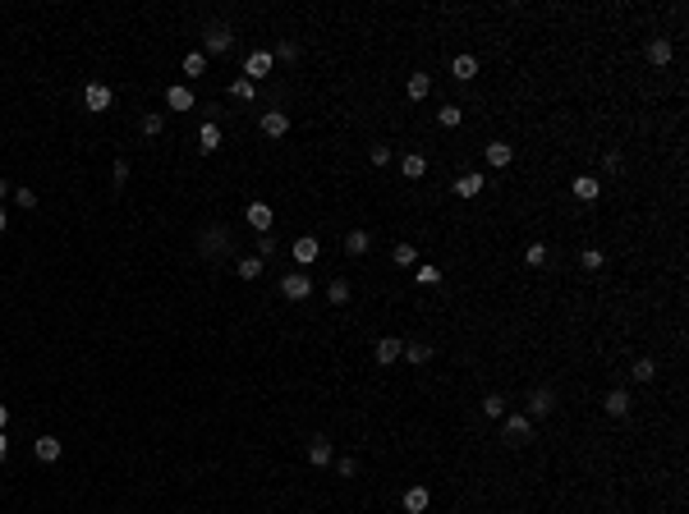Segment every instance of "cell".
<instances>
[{
	"label": "cell",
	"mask_w": 689,
	"mask_h": 514,
	"mask_svg": "<svg viewBox=\"0 0 689 514\" xmlns=\"http://www.w3.org/2000/svg\"><path fill=\"white\" fill-rule=\"evenodd\" d=\"M221 248H230V230L225 225H207L202 239H198V252H202V257H216Z\"/></svg>",
	"instance_id": "1"
},
{
	"label": "cell",
	"mask_w": 689,
	"mask_h": 514,
	"mask_svg": "<svg viewBox=\"0 0 689 514\" xmlns=\"http://www.w3.org/2000/svg\"><path fill=\"white\" fill-rule=\"evenodd\" d=\"M202 46H207L212 55L230 51V46H235V33H230V23H207V33H202Z\"/></svg>",
	"instance_id": "2"
},
{
	"label": "cell",
	"mask_w": 689,
	"mask_h": 514,
	"mask_svg": "<svg viewBox=\"0 0 689 514\" xmlns=\"http://www.w3.org/2000/svg\"><path fill=\"white\" fill-rule=\"evenodd\" d=\"M528 437H533V418L528 414H505V441H510V446H524Z\"/></svg>",
	"instance_id": "3"
},
{
	"label": "cell",
	"mask_w": 689,
	"mask_h": 514,
	"mask_svg": "<svg viewBox=\"0 0 689 514\" xmlns=\"http://www.w3.org/2000/svg\"><path fill=\"white\" fill-rule=\"evenodd\" d=\"M272 65H276L272 51H253L249 60H244V78H249V83H262V78L272 74Z\"/></svg>",
	"instance_id": "4"
},
{
	"label": "cell",
	"mask_w": 689,
	"mask_h": 514,
	"mask_svg": "<svg viewBox=\"0 0 689 514\" xmlns=\"http://www.w3.org/2000/svg\"><path fill=\"white\" fill-rule=\"evenodd\" d=\"M281 294L290 298V303H299V298H308V294H313V280H308L304 271H290V275L281 280Z\"/></svg>",
	"instance_id": "5"
},
{
	"label": "cell",
	"mask_w": 689,
	"mask_h": 514,
	"mask_svg": "<svg viewBox=\"0 0 689 514\" xmlns=\"http://www.w3.org/2000/svg\"><path fill=\"white\" fill-rule=\"evenodd\" d=\"M551 409H556V395H551L547 386H538V391L528 395V409H524V414H528V418H547Z\"/></svg>",
	"instance_id": "6"
},
{
	"label": "cell",
	"mask_w": 689,
	"mask_h": 514,
	"mask_svg": "<svg viewBox=\"0 0 689 514\" xmlns=\"http://www.w3.org/2000/svg\"><path fill=\"white\" fill-rule=\"evenodd\" d=\"M244 220H249L258 234H272V207H267V202H249V207H244Z\"/></svg>",
	"instance_id": "7"
},
{
	"label": "cell",
	"mask_w": 689,
	"mask_h": 514,
	"mask_svg": "<svg viewBox=\"0 0 689 514\" xmlns=\"http://www.w3.org/2000/svg\"><path fill=\"white\" fill-rule=\"evenodd\" d=\"M331 437H313L308 441V464H318V469H331Z\"/></svg>",
	"instance_id": "8"
},
{
	"label": "cell",
	"mask_w": 689,
	"mask_h": 514,
	"mask_svg": "<svg viewBox=\"0 0 689 514\" xmlns=\"http://www.w3.org/2000/svg\"><path fill=\"white\" fill-rule=\"evenodd\" d=\"M258 124H262L267 138H285V133H290V115H285V110H267Z\"/></svg>",
	"instance_id": "9"
},
{
	"label": "cell",
	"mask_w": 689,
	"mask_h": 514,
	"mask_svg": "<svg viewBox=\"0 0 689 514\" xmlns=\"http://www.w3.org/2000/svg\"><path fill=\"white\" fill-rule=\"evenodd\" d=\"M400 354H405V340H395V335L377 340V363H382V368H391V363H400Z\"/></svg>",
	"instance_id": "10"
},
{
	"label": "cell",
	"mask_w": 689,
	"mask_h": 514,
	"mask_svg": "<svg viewBox=\"0 0 689 514\" xmlns=\"http://www.w3.org/2000/svg\"><path fill=\"white\" fill-rule=\"evenodd\" d=\"M83 106L88 110H110V88L106 83H88V88H83Z\"/></svg>",
	"instance_id": "11"
},
{
	"label": "cell",
	"mask_w": 689,
	"mask_h": 514,
	"mask_svg": "<svg viewBox=\"0 0 689 514\" xmlns=\"http://www.w3.org/2000/svg\"><path fill=\"white\" fill-rule=\"evenodd\" d=\"M514 161V147L505 138H496V142H487V165H496V170H505V165Z\"/></svg>",
	"instance_id": "12"
},
{
	"label": "cell",
	"mask_w": 689,
	"mask_h": 514,
	"mask_svg": "<svg viewBox=\"0 0 689 514\" xmlns=\"http://www.w3.org/2000/svg\"><path fill=\"white\" fill-rule=\"evenodd\" d=\"M482 184H487V179H482L478 170H469V175H459V179H455V197H478V193H482Z\"/></svg>",
	"instance_id": "13"
},
{
	"label": "cell",
	"mask_w": 689,
	"mask_h": 514,
	"mask_svg": "<svg viewBox=\"0 0 689 514\" xmlns=\"http://www.w3.org/2000/svg\"><path fill=\"white\" fill-rule=\"evenodd\" d=\"M648 65H657V69L671 65V42L667 37H653V42H648Z\"/></svg>",
	"instance_id": "14"
},
{
	"label": "cell",
	"mask_w": 689,
	"mask_h": 514,
	"mask_svg": "<svg viewBox=\"0 0 689 514\" xmlns=\"http://www.w3.org/2000/svg\"><path fill=\"white\" fill-rule=\"evenodd\" d=\"M165 106H170V110H193V92H188L184 83H175V88H165Z\"/></svg>",
	"instance_id": "15"
},
{
	"label": "cell",
	"mask_w": 689,
	"mask_h": 514,
	"mask_svg": "<svg viewBox=\"0 0 689 514\" xmlns=\"http://www.w3.org/2000/svg\"><path fill=\"white\" fill-rule=\"evenodd\" d=\"M570 193L579 197V202H593V197L602 193V184H598V179H593V175H579V179H575V184H570Z\"/></svg>",
	"instance_id": "16"
},
{
	"label": "cell",
	"mask_w": 689,
	"mask_h": 514,
	"mask_svg": "<svg viewBox=\"0 0 689 514\" xmlns=\"http://www.w3.org/2000/svg\"><path fill=\"white\" fill-rule=\"evenodd\" d=\"M368 248H372V234L368 230H350V234H345V252H350V257H363Z\"/></svg>",
	"instance_id": "17"
},
{
	"label": "cell",
	"mask_w": 689,
	"mask_h": 514,
	"mask_svg": "<svg viewBox=\"0 0 689 514\" xmlns=\"http://www.w3.org/2000/svg\"><path fill=\"white\" fill-rule=\"evenodd\" d=\"M295 262H299V266L318 262V239H313V234H304V239H295Z\"/></svg>",
	"instance_id": "18"
},
{
	"label": "cell",
	"mask_w": 689,
	"mask_h": 514,
	"mask_svg": "<svg viewBox=\"0 0 689 514\" xmlns=\"http://www.w3.org/2000/svg\"><path fill=\"white\" fill-rule=\"evenodd\" d=\"M602 409H607L612 418H625V414H630V395H625V391H607V400H602Z\"/></svg>",
	"instance_id": "19"
},
{
	"label": "cell",
	"mask_w": 689,
	"mask_h": 514,
	"mask_svg": "<svg viewBox=\"0 0 689 514\" xmlns=\"http://www.w3.org/2000/svg\"><path fill=\"white\" fill-rule=\"evenodd\" d=\"M33 450H37V460H42V464H55V460H60V441H55V437H37Z\"/></svg>",
	"instance_id": "20"
},
{
	"label": "cell",
	"mask_w": 689,
	"mask_h": 514,
	"mask_svg": "<svg viewBox=\"0 0 689 514\" xmlns=\"http://www.w3.org/2000/svg\"><path fill=\"white\" fill-rule=\"evenodd\" d=\"M405 92H409V101H423L427 92H432V78H427V74H409L405 78Z\"/></svg>",
	"instance_id": "21"
},
{
	"label": "cell",
	"mask_w": 689,
	"mask_h": 514,
	"mask_svg": "<svg viewBox=\"0 0 689 514\" xmlns=\"http://www.w3.org/2000/svg\"><path fill=\"white\" fill-rule=\"evenodd\" d=\"M450 74H455L459 83H469V78L478 74V55H455V65H450Z\"/></svg>",
	"instance_id": "22"
},
{
	"label": "cell",
	"mask_w": 689,
	"mask_h": 514,
	"mask_svg": "<svg viewBox=\"0 0 689 514\" xmlns=\"http://www.w3.org/2000/svg\"><path fill=\"white\" fill-rule=\"evenodd\" d=\"M400 165H405V179H423L427 175V156H418V152H405Z\"/></svg>",
	"instance_id": "23"
},
{
	"label": "cell",
	"mask_w": 689,
	"mask_h": 514,
	"mask_svg": "<svg viewBox=\"0 0 689 514\" xmlns=\"http://www.w3.org/2000/svg\"><path fill=\"white\" fill-rule=\"evenodd\" d=\"M216 147H221V129L207 120L202 129H198V152H216Z\"/></svg>",
	"instance_id": "24"
},
{
	"label": "cell",
	"mask_w": 689,
	"mask_h": 514,
	"mask_svg": "<svg viewBox=\"0 0 689 514\" xmlns=\"http://www.w3.org/2000/svg\"><path fill=\"white\" fill-rule=\"evenodd\" d=\"M391 262L400 266V271H405V266H418V248H414V243H395V248H391Z\"/></svg>",
	"instance_id": "25"
},
{
	"label": "cell",
	"mask_w": 689,
	"mask_h": 514,
	"mask_svg": "<svg viewBox=\"0 0 689 514\" xmlns=\"http://www.w3.org/2000/svg\"><path fill=\"white\" fill-rule=\"evenodd\" d=\"M405 363H414V368H423L427 358H432V345H423V340H414V345H405V354H400Z\"/></svg>",
	"instance_id": "26"
},
{
	"label": "cell",
	"mask_w": 689,
	"mask_h": 514,
	"mask_svg": "<svg viewBox=\"0 0 689 514\" xmlns=\"http://www.w3.org/2000/svg\"><path fill=\"white\" fill-rule=\"evenodd\" d=\"M235 271H239V280H258V275H262V257H258V252H253V257H239Z\"/></svg>",
	"instance_id": "27"
},
{
	"label": "cell",
	"mask_w": 689,
	"mask_h": 514,
	"mask_svg": "<svg viewBox=\"0 0 689 514\" xmlns=\"http://www.w3.org/2000/svg\"><path fill=\"white\" fill-rule=\"evenodd\" d=\"M405 510L409 514H423L427 510V487H409V492H405Z\"/></svg>",
	"instance_id": "28"
},
{
	"label": "cell",
	"mask_w": 689,
	"mask_h": 514,
	"mask_svg": "<svg viewBox=\"0 0 689 514\" xmlns=\"http://www.w3.org/2000/svg\"><path fill=\"white\" fill-rule=\"evenodd\" d=\"M138 129L147 133V138H156V133L165 129V115H161V110H147V115H142V120H138Z\"/></svg>",
	"instance_id": "29"
},
{
	"label": "cell",
	"mask_w": 689,
	"mask_h": 514,
	"mask_svg": "<svg viewBox=\"0 0 689 514\" xmlns=\"http://www.w3.org/2000/svg\"><path fill=\"white\" fill-rule=\"evenodd\" d=\"M202 69H207V55H202V51H188L184 55V78H202Z\"/></svg>",
	"instance_id": "30"
},
{
	"label": "cell",
	"mask_w": 689,
	"mask_h": 514,
	"mask_svg": "<svg viewBox=\"0 0 689 514\" xmlns=\"http://www.w3.org/2000/svg\"><path fill=\"white\" fill-rule=\"evenodd\" d=\"M230 97H235V101H253V97H258V83H249V78H235V83H230Z\"/></svg>",
	"instance_id": "31"
},
{
	"label": "cell",
	"mask_w": 689,
	"mask_h": 514,
	"mask_svg": "<svg viewBox=\"0 0 689 514\" xmlns=\"http://www.w3.org/2000/svg\"><path fill=\"white\" fill-rule=\"evenodd\" d=\"M630 377H635V381H653V377H657V363H653V358H635Z\"/></svg>",
	"instance_id": "32"
},
{
	"label": "cell",
	"mask_w": 689,
	"mask_h": 514,
	"mask_svg": "<svg viewBox=\"0 0 689 514\" xmlns=\"http://www.w3.org/2000/svg\"><path fill=\"white\" fill-rule=\"evenodd\" d=\"M602 262H607V252H602V248H584L579 252V266H584V271H598Z\"/></svg>",
	"instance_id": "33"
},
{
	"label": "cell",
	"mask_w": 689,
	"mask_h": 514,
	"mask_svg": "<svg viewBox=\"0 0 689 514\" xmlns=\"http://www.w3.org/2000/svg\"><path fill=\"white\" fill-rule=\"evenodd\" d=\"M327 298H331V303H350V280H331L327 285Z\"/></svg>",
	"instance_id": "34"
},
{
	"label": "cell",
	"mask_w": 689,
	"mask_h": 514,
	"mask_svg": "<svg viewBox=\"0 0 689 514\" xmlns=\"http://www.w3.org/2000/svg\"><path fill=\"white\" fill-rule=\"evenodd\" d=\"M437 120H441V129H455V124L464 120V110H459V106H441V110H437Z\"/></svg>",
	"instance_id": "35"
},
{
	"label": "cell",
	"mask_w": 689,
	"mask_h": 514,
	"mask_svg": "<svg viewBox=\"0 0 689 514\" xmlns=\"http://www.w3.org/2000/svg\"><path fill=\"white\" fill-rule=\"evenodd\" d=\"M482 414L487 418H505V395H487V400H482Z\"/></svg>",
	"instance_id": "36"
},
{
	"label": "cell",
	"mask_w": 689,
	"mask_h": 514,
	"mask_svg": "<svg viewBox=\"0 0 689 514\" xmlns=\"http://www.w3.org/2000/svg\"><path fill=\"white\" fill-rule=\"evenodd\" d=\"M524 262L528 266H542V262H547V243H528V248H524Z\"/></svg>",
	"instance_id": "37"
},
{
	"label": "cell",
	"mask_w": 689,
	"mask_h": 514,
	"mask_svg": "<svg viewBox=\"0 0 689 514\" xmlns=\"http://www.w3.org/2000/svg\"><path fill=\"white\" fill-rule=\"evenodd\" d=\"M368 161L372 165H391V147H386V142H372V147H368Z\"/></svg>",
	"instance_id": "38"
},
{
	"label": "cell",
	"mask_w": 689,
	"mask_h": 514,
	"mask_svg": "<svg viewBox=\"0 0 689 514\" xmlns=\"http://www.w3.org/2000/svg\"><path fill=\"white\" fill-rule=\"evenodd\" d=\"M295 55H299V46H295V42H276L272 60H295Z\"/></svg>",
	"instance_id": "39"
},
{
	"label": "cell",
	"mask_w": 689,
	"mask_h": 514,
	"mask_svg": "<svg viewBox=\"0 0 689 514\" xmlns=\"http://www.w3.org/2000/svg\"><path fill=\"white\" fill-rule=\"evenodd\" d=\"M110 179H115V184H124V179H129V161H124V156H115V165H110Z\"/></svg>",
	"instance_id": "40"
},
{
	"label": "cell",
	"mask_w": 689,
	"mask_h": 514,
	"mask_svg": "<svg viewBox=\"0 0 689 514\" xmlns=\"http://www.w3.org/2000/svg\"><path fill=\"white\" fill-rule=\"evenodd\" d=\"M14 202L33 211V207H37V193H33V188H14Z\"/></svg>",
	"instance_id": "41"
},
{
	"label": "cell",
	"mask_w": 689,
	"mask_h": 514,
	"mask_svg": "<svg viewBox=\"0 0 689 514\" xmlns=\"http://www.w3.org/2000/svg\"><path fill=\"white\" fill-rule=\"evenodd\" d=\"M437 280H441L437 266H418V285H437Z\"/></svg>",
	"instance_id": "42"
},
{
	"label": "cell",
	"mask_w": 689,
	"mask_h": 514,
	"mask_svg": "<svg viewBox=\"0 0 689 514\" xmlns=\"http://www.w3.org/2000/svg\"><path fill=\"white\" fill-rule=\"evenodd\" d=\"M272 252H276V239L272 234H258V257H272Z\"/></svg>",
	"instance_id": "43"
},
{
	"label": "cell",
	"mask_w": 689,
	"mask_h": 514,
	"mask_svg": "<svg viewBox=\"0 0 689 514\" xmlns=\"http://www.w3.org/2000/svg\"><path fill=\"white\" fill-rule=\"evenodd\" d=\"M336 473H340V478H354V473H359V464H354V460H340Z\"/></svg>",
	"instance_id": "44"
},
{
	"label": "cell",
	"mask_w": 689,
	"mask_h": 514,
	"mask_svg": "<svg viewBox=\"0 0 689 514\" xmlns=\"http://www.w3.org/2000/svg\"><path fill=\"white\" fill-rule=\"evenodd\" d=\"M5 455H10V437L0 432V464H5Z\"/></svg>",
	"instance_id": "45"
},
{
	"label": "cell",
	"mask_w": 689,
	"mask_h": 514,
	"mask_svg": "<svg viewBox=\"0 0 689 514\" xmlns=\"http://www.w3.org/2000/svg\"><path fill=\"white\" fill-rule=\"evenodd\" d=\"M5 423H10V409L0 405V432H5Z\"/></svg>",
	"instance_id": "46"
},
{
	"label": "cell",
	"mask_w": 689,
	"mask_h": 514,
	"mask_svg": "<svg viewBox=\"0 0 689 514\" xmlns=\"http://www.w3.org/2000/svg\"><path fill=\"white\" fill-rule=\"evenodd\" d=\"M5 225H10V220H5V207H0V234H5Z\"/></svg>",
	"instance_id": "47"
},
{
	"label": "cell",
	"mask_w": 689,
	"mask_h": 514,
	"mask_svg": "<svg viewBox=\"0 0 689 514\" xmlns=\"http://www.w3.org/2000/svg\"><path fill=\"white\" fill-rule=\"evenodd\" d=\"M5 193H10V184H5V179H0V202H5Z\"/></svg>",
	"instance_id": "48"
},
{
	"label": "cell",
	"mask_w": 689,
	"mask_h": 514,
	"mask_svg": "<svg viewBox=\"0 0 689 514\" xmlns=\"http://www.w3.org/2000/svg\"><path fill=\"white\" fill-rule=\"evenodd\" d=\"M514 514H524V510H514Z\"/></svg>",
	"instance_id": "49"
}]
</instances>
